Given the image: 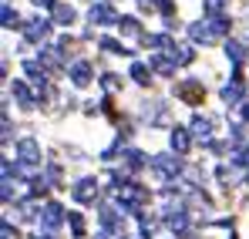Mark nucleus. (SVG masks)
I'll return each mask as SVG.
<instances>
[{"mask_svg":"<svg viewBox=\"0 0 249 239\" xmlns=\"http://www.w3.org/2000/svg\"><path fill=\"white\" fill-rule=\"evenodd\" d=\"M178 94H182L185 101H202V98H206V91H202V88H196V84H182V88H178Z\"/></svg>","mask_w":249,"mask_h":239,"instance_id":"nucleus-1","label":"nucleus"}]
</instances>
